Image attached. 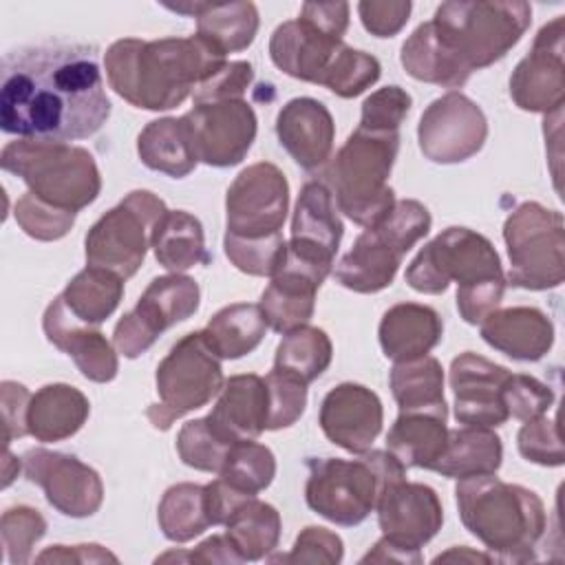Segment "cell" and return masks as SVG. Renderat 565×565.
<instances>
[{
    "mask_svg": "<svg viewBox=\"0 0 565 565\" xmlns=\"http://www.w3.org/2000/svg\"><path fill=\"white\" fill-rule=\"evenodd\" d=\"M532 7L523 0L441 2L430 26L450 57L470 75L499 62L527 31Z\"/></svg>",
    "mask_w": 565,
    "mask_h": 565,
    "instance_id": "7",
    "label": "cell"
},
{
    "mask_svg": "<svg viewBox=\"0 0 565 565\" xmlns=\"http://www.w3.org/2000/svg\"><path fill=\"white\" fill-rule=\"evenodd\" d=\"M380 75L382 64L375 55L342 44L335 57L331 60L320 86L329 88L333 95L342 99H351L371 88L380 79Z\"/></svg>",
    "mask_w": 565,
    "mask_h": 565,
    "instance_id": "44",
    "label": "cell"
},
{
    "mask_svg": "<svg viewBox=\"0 0 565 565\" xmlns=\"http://www.w3.org/2000/svg\"><path fill=\"white\" fill-rule=\"evenodd\" d=\"M399 62L404 71L417 82L444 88H461L470 79V73L463 71L441 46L430 26V20L422 22L402 44Z\"/></svg>",
    "mask_w": 565,
    "mask_h": 565,
    "instance_id": "38",
    "label": "cell"
},
{
    "mask_svg": "<svg viewBox=\"0 0 565 565\" xmlns=\"http://www.w3.org/2000/svg\"><path fill=\"white\" fill-rule=\"evenodd\" d=\"M199 300V282L185 274L152 278L137 305L117 320L113 329V347L128 360L139 358L166 329L196 313Z\"/></svg>",
    "mask_w": 565,
    "mask_h": 565,
    "instance_id": "13",
    "label": "cell"
},
{
    "mask_svg": "<svg viewBox=\"0 0 565 565\" xmlns=\"http://www.w3.org/2000/svg\"><path fill=\"white\" fill-rule=\"evenodd\" d=\"M404 254L388 243L377 230L366 227L338 260L333 269L335 282L355 294H377L386 289L402 265Z\"/></svg>",
    "mask_w": 565,
    "mask_h": 565,
    "instance_id": "29",
    "label": "cell"
},
{
    "mask_svg": "<svg viewBox=\"0 0 565 565\" xmlns=\"http://www.w3.org/2000/svg\"><path fill=\"white\" fill-rule=\"evenodd\" d=\"M503 241L510 258L508 285L545 291L565 280V225L561 212L525 201L508 214Z\"/></svg>",
    "mask_w": 565,
    "mask_h": 565,
    "instance_id": "9",
    "label": "cell"
},
{
    "mask_svg": "<svg viewBox=\"0 0 565 565\" xmlns=\"http://www.w3.org/2000/svg\"><path fill=\"white\" fill-rule=\"evenodd\" d=\"M157 521L163 536L172 543H188L212 527L207 503H205V486L199 483H174L170 486L157 508Z\"/></svg>",
    "mask_w": 565,
    "mask_h": 565,
    "instance_id": "42",
    "label": "cell"
},
{
    "mask_svg": "<svg viewBox=\"0 0 565 565\" xmlns=\"http://www.w3.org/2000/svg\"><path fill=\"white\" fill-rule=\"evenodd\" d=\"M0 166L20 177L31 194L60 210L79 212L102 192L95 157L82 146L15 139L2 148Z\"/></svg>",
    "mask_w": 565,
    "mask_h": 565,
    "instance_id": "8",
    "label": "cell"
},
{
    "mask_svg": "<svg viewBox=\"0 0 565 565\" xmlns=\"http://www.w3.org/2000/svg\"><path fill=\"white\" fill-rule=\"evenodd\" d=\"M150 247L161 267L170 274H183L196 265H207L212 256L205 249L201 221L185 210H168L152 230Z\"/></svg>",
    "mask_w": 565,
    "mask_h": 565,
    "instance_id": "34",
    "label": "cell"
},
{
    "mask_svg": "<svg viewBox=\"0 0 565 565\" xmlns=\"http://www.w3.org/2000/svg\"><path fill=\"white\" fill-rule=\"evenodd\" d=\"M399 150V132L355 128L327 163L324 183L338 210L353 223L375 227L395 205L388 177Z\"/></svg>",
    "mask_w": 565,
    "mask_h": 565,
    "instance_id": "5",
    "label": "cell"
},
{
    "mask_svg": "<svg viewBox=\"0 0 565 565\" xmlns=\"http://www.w3.org/2000/svg\"><path fill=\"white\" fill-rule=\"evenodd\" d=\"M344 225L333 192L322 179H311L300 188L291 216V238L285 249L324 271H333Z\"/></svg>",
    "mask_w": 565,
    "mask_h": 565,
    "instance_id": "21",
    "label": "cell"
},
{
    "mask_svg": "<svg viewBox=\"0 0 565 565\" xmlns=\"http://www.w3.org/2000/svg\"><path fill=\"white\" fill-rule=\"evenodd\" d=\"M62 298L77 320L99 327L119 307L124 298V278L108 269L86 265L68 280Z\"/></svg>",
    "mask_w": 565,
    "mask_h": 565,
    "instance_id": "40",
    "label": "cell"
},
{
    "mask_svg": "<svg viewBox=\"0 0 565 565\" xmlns=\"http://www.w3.org/2000/svg\"><path fill=\"white\" fill-rule=\"evenodd\" d=\"M42 329L46 340L55 349L66 353L86 380L106 384L117 377V349L106 340V335L97 327L77 320L68 311L62 294L55 296L44 309Z\"/></svg>",
    "mask_w": 565,
    "mask_h": 565,
    "instance_id": "23",
    "label": "cell"
},
{
    "mask_svg": "<svg viewBox=\"0 0 565 565\" xmlns=\"http://www.w3.org/2000/svg\"><path fill=\"white\" fill-rule=\"evenodd\" d=\"M375 512L382 536L411 552H419L444 523V508L437 492L406 477L384 486Z\"/></svg>",
    "mask_w": 565,
    "mask_h": 565,
    "instance_id": "20",
    "label": "cell"
},
{
    "mask_svg": "<svg viewBox=\"0 0 565 565\" xmlns=\"http://www.w3.org/2000/svg\"><path fill=\"white\" fill-rule=\"evenodd\" d=\"M565 15H556L534 35L530 53L516 64L510 77L512 102L527 113L550 115L565 102L563 64Z\"/></svg>",
    "mask_w": 565,
    "mask_h": 565,
    "instance_id": "18",
    "label": "cell"
},
{
    "mask_svg": "<svg viewBox=\"0 0 565 565\" xmlns=\"http://www.w3.org/2000/svg\"><path fill=\"white\" fill-rule=\"evenodd\" d=\"M503 461L501 437L486 426L448 428V439L441 457L430 468L448 479H470L497 475Z\"/></svg>",
    "mask_w": 565,
    "mask_h": 565,
    "instance_id": "32",
    "label": "cell"
},
{
    "mask_svg": "<svg viewBox=\"0 0 565 565\" xmlns=\"http://www.w3.org/2000/svg\"><path fill=\"white\" fill-rule=\"evenodd\" d=\"M289 212V183L269 161L247 166L225 194V234L265 238L280 234Z\"/></svg>",
    "mask_w": 565,
    "mask_h": 565,
    "instance_id": "14",
    "label": "cell"
},
{
    "mask_svg": "<svg viewBox=\"0 0 565 565\" xmlns=\"http://www.w3.org/2000/svg\"><path fill=\"white\" fill-rule=\"evenodd\" d=\"M227 57L199 35L121 38L104 53L108 86L135 108L170 110L214 75Z\"/></svg>",
    "mask_w": 565,
    "mask_h": 565,
    "instance_id": "2",
    "label": "cell"
},
{
    "mask_svg": "<svg viewBox=\"0 0 565 565\" xmlns=\"http://www.w3.org/2000/svg\"><path fill=\"white\" fill-rule=\"evenodd\" d=\"M274 477H276L274 452L265 444H258L254 439L236 441L230 448L218 470V479H223L230 488L247 497H256L258 492L269 488Z\"/></svg>",
    "mask_w": 565,
    "mask_h": 565,
    "instance_id": "43",
    "label": "cell"
},
{
    "mask_svg": "<svg viewBox=\"0 0 565 565\" xmlns=\"http://www.w3.org/2000/svg\"><path fill=\"white\" fill-rule=\"evenodd\" d=\"M46 534L44 516L29 505H13L4 510L0 519V536L4 556L11 565H24L31 561L35 543Z\"/></svg>",
    "mask_w": 565,
    "mask_h": 565,
    "instance_id": "46",
    "label": "cell"
},
{
    "mask_svg": "<svg viewBox=\"0 0 565 565\" xmlns=\"http://www.w3.org/2000/svg\"><path fill=\"white\" fill-rule=\"evenodd\" d=\"M479 333L488 347L519 362H539L554 344V324L536 307L494 309L481 320Z\"/></svg>",
    "mask_w": 565,
    "mask_h": 565,
    "instance_id": "26",
    "label": "cell"
},
{
    "mask_svg": "<svg viewBox=\"0 0 565 565\" xmlns=\"http://www.w3.org/2000/svg\"><path fill=\"white\" fill-rule=\"evenodd\" d=\"M455 499L463 527L499 561H534V550L547 530L545 505L534 490L481 475L459 479Z\"/></svg>",
    "mask_w": 565,
    "mask_h": 565,
    "instance_id": "4",
    "label": "cell"
},
{
    "mask_svg": "<svg viewBox=\"0 0 565 565\" xmlns=\"http://www.w3.org/2000/svg\"><path fill=\"white\" fill-rule=\"evenodd\" d=\"M349 29L347 2H305L296 20L278 24L269 38V57L285 75L322 84V77L344 44Z\"/></svg>",
    "mask_w": 565,
    "mask_h": 565,
    "instance_id": "11",
    "label": "cell"
},
{
    "mask_svg": "<svg viewBox=\"0 0 565 565\" xmlns=\"http://www.w3.org/2000/svg\"><path fill=\"white\" fill-rule=\"evenodd\" d=\"M267 329V320L258 305L234 302L218 309L201 333L221 360H238L263 342Z\"/></svg>",
    "mask_w": 565,
    "mask_h": 565,
    "instance_id": "36",
    "label": "cell"
},
{
    "mask_svg": "<svg viewBox=\"0 0 565 565\" xmlns=\"http://www.w3.org/2000/svg\"><path fill=\"white\" fill-rule=\"evenodd\" d=\"M307 468V505L342 527L360 525L375 512L384 486L406 477V466L388 450H366L358 459L311 457Z\"/></svg>",
    "mask_w": 565,
    "mask_h": 565,
    "instance_id": "6",
    "label": "cell"
},
{
    "mask_svg": "<svg viewBox=\"0 0 565 565\" xmlns=\"http://www.w3.org/2000/svg\"><path fill=\"white\" fill-rule=\"evenodd\" d=\"M444 335L441 316L419 302H397L388 307L377 327L384 355L393 362H408L428 355Z\"/></svg>",
    "mask_w": 565,
    "mask_h": 565,
    "instance_id": "27",
    "label": "cell"
},
{
    "mask_svg": "<svg viewBox=\"0 0 565 565\" xmlns=\"http://www.w3.org/2000/svg\"><path fill=\"white\" fill-rule=\"evenodd\" d=\"M280 514L271 503L245 499L225 521V536L245 561L267 558L280 541Z\"/></svg>",
    "mask_w": 565,
    "mask_h": 565,
    "instance_id": "39",
    "label": "cell"
},
{
    "mask_svg": "<svg viewBox=\"0 0 565 565\" xmlns=\"http://www.w3.org/2000/svg\"><path fill=\"white\" fill-rule=\"evenodd\" d=\"M172 558H179V561H194V563H243V558L238 556V552L234 550L232 541L225 536V534H214L210 539H205L203 543H199L192 552L188 554H174V552H168L163 556L157 558L159 561H172Z\"/></svg>",
    "mask_w": 565,
    "mask_h": 565,
    "instance_id": "58",
    "label": "cell"
},
{
    "mask_svg": "<svg viewBox=\"0 0 565 565\" xmlns=\"http://www.w3.org/2000/svg\"><path fill=\"white\" fill-rule=\"evenodd\" d=\"M13 216L26 236L49 243V241H60L71 232L77 212L60 210V207L38 199L35 194L24 192L15 201Z\"/></svg>",
    "mask_w": 565,
    "mask_h": 565,
    "instance_id": "47",
    "label": "cell"
},
{
    "mask_svg": "<svg viewBox=\"0 0 565 565\" xmlns=\"http://www.w3.org/2000/svg\"><path fill=\"white\" fill-rule=\"evenodd\" d=\"M446 419L448 415L430 411L399 413L386 435V450L406 468L430 470L446 448Z\"/></svg>",
    "mask_w": 565,
    "mask_h": 565,
    "instance_id": "33",
    "label": "cell"
},
{
    "mask_svg": "<svg viewBox=\"0 0 565 565\" xmlns=\"http://www.w3.org/2000/svg\"><path fill=\"white\" fill-rule=\"evenodd\" d=\"M344 556L342 539L320 525H307L294 541V547L289 554L280 556H267V561H280V563H327L335 565Z\"/></svg>",
    "mask_w": 565,
    "mask_h": 565,
    "instance_id": "54",
    "label": "cell"
},
{
    "mask_svg": "<svg viewBox=\"0 0 565 565\" xmlns=\"http://www.w3.org/2000/svg\"><path fill=\"white\" fill-rule=\"evenodd\" d=\"M388 384L399 413L430 411L448 415V404L444 397V369L437 358L422 355L408 362H395Z\"/></svg>",
    "mask_w": 565,
    "mask_h": 565,
    "instance_id": "37",
    "label": "cell"
},
{
    "mask_svg": "<svg viewBox=\"0 0 565 565\" xmlns=\"http://www.w3.org/2000/svg\"><path fill=\"white\" fill-rule=\"evenodd\" d=\"M38 563H117L119 558L97 543L84 545H51L35 556Z\"/></svg>",
    "mask_w": 565,
    "mask_h": 565,
    "instance_id": "59",
    "label": "cell"
},
{
    "mask_svg": "<svg viewBox=\"0 0 565 565\" xmlns=\"http://www.w3.org/2000/svg\"><path fill=\"white\" fill-rule=\"evenodd\" d=\"M29 388L20 382L4 380L0 384V404H2V419H4V446H9L13 439H20L29 435L26 428V413L31 402Z\"/></svg>",
    "mask_w": 565,
    "mask_h": 565,
    "instance_id": "57",
    "label": "cell"
},
{
    "mask_svg": "<svg viewBox=\"0 0 565 565\" xmlns=\"http://www.w3.org/2000/svg\"><path fill=\"white\" fill-rule=\"evenodd\" d=\"M166 212V203L150 190L128 192L88 230L86 265L108 269L124 280L132 278L143 265L152 230Z\"/></svg>",
    "mask_w": 565,
    "mask_h": 565,
    "instance_id": "12",
    "label": "cell"
},
{
    "mask_svg": "<svg viewBox=\"0 0 565 565\" xmlns=\"http://www.w3.org/2000/svg\"><path fill=\"white\" fill-rule=\"evenodd\" d=\"M234 444L225 441L205 417L190 419L181 426L177 435V452L179 459L201 472L218 475L230 448Z\"/></svg>",
    "mask_w": 565,
    "mask_h": 565,
    "instance_id": "45",
    "label": "cell"
},
{
    "mask_svg": "<svg viewBox=\"0 0 565 565\" xmlns=\"http://www.w3.org/2000/svg\"><path fill=\"white\" fill-rule=\"evenodd\" d=\"M360 563H422V552H411V550H404L395 543H391L388 539H380L373 550H369Z\"/></svg>",
    "mask_w": 565,
    "mask_h": 565,
    "instance_id": "60",
    "label": "cell"
},
{
    "mask_svg": "<svg viewBox=\"0 0 565 565\" xmlns=\"http://www.w3.org/2000/svg\"><path fill=\"white\" fill-rule=\"evenodd\" d=\"M488 137L483 110L463 93L448 90L433 99L419 117L417 141L433 163H461L475 157Z\"/></svg>",
    "mask_w": 565,
    "mask_h": 565,
    "instance_id": "15",
    "label": "cell"
},
{
    "mask_svg": "<svg viewBox=\"0 0 565 565\" xmlns=\"http://www.w3.org/2000/svg\"><path fill=\"white\" fill-rule=\"evenodd\" d=\"M413 4L408 0H362L358 2V15L362 26L375 38H393L397 35L408 18Z\"/></svg>",
    "mask_w": 565,
    "mask_h": 565,
    "instance_id": "56",
    "label": "cell"
},
{
    "mask_svg": "<svg viewBox=\"0 0 565 565\" xmlns=\"http://www.w3.org/2000/svg\"><path fill=\"white\" fill-rule=\"evenodd\" d=\"M318 422L331 444L351 455H362L371 450L382 433V399L362 384L342 382L322 397Z\"/></svg>",
    "mask_w": 565,
    "mask_h": 565,
    "instance_id": "22",
    "label": "cell"
},
{
    "mask_svg": "<svg viewBox=\"0 0 565 565\" xmlns=\"http://www.w3.org/2000/svg\"><path fill=\"white\" fill-rule=\"evenodd\" d=\"M88 415L90 402L79 388L64 382L44 384L31 395L26 428L42 444L64 441L86 424Z\"/></svg>",
    "mask_w": 565,
    "mask_h": 565,
    "instance_id": "31",
    "label": "cell"
},
{
    "mask_svg": "<svg viewBox=\"0 0 565 565\" xmlns=\"http://www.w3.org/2000/svg\"><path fill=\"white\" fill-rule=\"evenodd\" d=\"M510 369L472 351L459 353L450 362L448 382L455 395V419L463 426L497 428L510 419L505 406V384Z\"/></svg>",
    "mask_w": 565,
    "mask_h": 565,
    "instance_id": "19",
    "label": "cell"
},
{
    "mask_svg": "<svg viewBox=\"0 0 565 565\" xmlns=\"http://www.w3.org/2000/svg\"><path fill=\"white\" fill-rule=\"evenodd\" d=\"M413 97L397 84L377 88L362 102L360 128L382 130V132H399L402 121L411 113Z\"/></svg>",
    "mask_w": 565,
    "mask_h": 565,
    "instance_id": "50",
    "label": "cell"
},
{
    "mask_svg": "<svg viewBox=\"0 0 565 565\" xmlns=\"http://www.w3.org/2000/svg\"><path fill=\"white\" fill-rule=\"evenodd\" d=\"M108 117L110 99L95 46L49 42L2 55V132L68 143L93 137Z\"/></svg>",
    "mask_w": 565,
    "mask_h": 565,
    "instance_id": "1",
    "label": "cell"
},
{
    "mask_svg": "<svg viewBox=\"0 0 565 565\" xmlns=\"http://www.w3.org/2000/svg\"><path fill=\"white\" fill-rule=\"evenodd\" d=\"M137 154L146 168L172 179L188 177L199 163L183 117L150 121L137 137Z\"/></svg>",
    "mask_w": 565,
    "mask_h": 565,
    "instance_id": "35",
    "label": "cell"
},
{
    "mask_svg": "<svg viewBox=\"0 0 565 565\" xmlns=\"http://www.w3.org/2000/svg\"><path fill=\"white\" fill-rule=\"evenodd\" d=\"M433 225L430 212L424 203L415 199H399L395 201L393 210L386 214L382 223H377L373 230H377L388 243H393L404 256L419 243Z\"/></svg>",
    "mask_w": 565,
    "mask_h": 565,
    "instance_id": "49",
    "label": "cell"
},
{
    "mask_svg": "<svg viewBox=\"0 0 565 565\" xmlns=\"http://www.w3.org/2000/svg\"><path fill=\"white\" fill-rule=\"evenodd\" d=\"M331 358L333 344L329 335L318 327L302 324L282 333L271 369L309 386L329 369Z\"/></svg>",
    "mask_w": 565,
    "mask_h": 565,
    "instance_id": "41",
    "label": "cell"
},
{
    "mask_svg": "<svg viewBox=\"0 0 565 565\" xmlns=\"http://www.w3.org/2000/svg\"><path fill=\"white\" fill-rule=\"evenodd\" d=\"M276 137L302 170L316 172L331 161L335 124L322 102L294 97L278 110Z\"/></svg>",
    "mask_w": 565,
    "mask_h": 565,
    "instance_id": "24",
    "label": "cell"
},
{
    "mask_svg": "<svg viewBox=\"0 0 565 565\" xmlns=\"http://www.w3.org/2000/svg\"><path fill=\"white\" fill-rule=\"evenodd\" d=\"M516 448L523 459L539 466L565 463V450L558 435V424L556 419H547V413L530 422H523L516 435Z\"/></svg>",
    "mask_w": 565,
    "mask_h": 565,
    "instance_id": "52",
    "label": "cell"
},
{
    "mask_svg": "<svg viewBox=\"0 0 565 565\" xmlns=\"http://www.w3.org/2000/svg\"><path fill=\"white\" fill-rule=\"evenodd\" d=\"M252 79H254V66L249 62L227 60L214 75L203 79L192 90V102L212 104V102H225V99H243Z\"/></svg>",
    "mask_w": 565,
    "mask_h": 565,
    "instance_id": "55",
    "label": "cell"
},
{
    "mask_svg": "<svg viewBox=\"0 0 565 565\" xmlns=\"http://www.w3.org/2000/svg\"><path fill=\"white\" fill-rule=\"evenodd\" d=\"M269 393L265 377L256 373L230 375L216 397L214 408L205 415L210 426L230 444L256 439L267 430Z\"/></svg>",
    "mask_w": 565,
    "mask_h": 565,
    "instance_id": "25",
    "label": "cell"
},
{
    "mask_svg": "<svg viewBox=\"0 0 565 565\" xmlns=\"http://www.w3.org/2000/svg\"><path fill=\"white\" fill-rule=\"evenodd\" d=\"M20 472V461L11 455L9 446H4V461H2V488H7Z\"/></svg>",
    "mask_w": 565,
    "mask_h": 565,
    "instance_id": "62",
    "label": "cell"
},
{
    "mask_svg": "<svg viewBox=\"0 0 565 565\" xmlns=\"http://www.w3.org/2000/svg\"><path fill=\"white\" fill-rule=\"evenodd\" d=\"M181 117L196 159L212 168L238 166L247 157L258 130L256 113L245 99L194 104Z\"/></svg>",
    "mask_w": 565,
    "mask_h": 565,
    "instance_id": "16",
    "label": "cell"
},
{
    "mask_svg": "<svg viewBox=\"0 0 565 565\" xmlns=\"http://www.w3.org/2000/svg\"><path fill=\"white\" fill-rule=\"evenodd\" d=\"M223 249L230 263L249 276H271L282 258L285 238L282 234L265 236V238H238L225 234Z\"/></svg>",
    "mask_w": 565,
    "mask_h": 565,
    "instance_id": "48",
    "label": "cell"
},
{
    "mask_svg": "<svg viewBox=\"0 0 565 565\" xmlns=\"http://www.w3.org/2000/svg\"><path fill=\"white\" fill-rule=\"evenodd\" d=\"M404 280L428 296L444 294L457 282V311L468 324L499 309L505 291V274L494 245L468 227H446L426 243L408 263Z\"/></svg>",
    "mask_w": 565,
    "mask_h": 565,
    "instance_id": "3",
    "label": "cell"
},
{
    "mask_svg": "<svg viewBox=\"0 0 565 565\" xmlns=\"http://www.w3.org/2000/svg\"><path fill=\"white\" fill-rule=\"evenodd\" d=\"M320 285L322 282L311 274L278 263L276 271L269 276V285L258 300L267 327L276 333H287L296 327L309 324Z\"/></svg>",
    "mask_w": 565,
    "mask_h": 565,
    "instance_id": "30",
    "label": "cell"
},
{
    "mask_svg": "<svg viewBox=\"0 0 565 565\" xmlns=\"http://www.w3.org/2000/svg\"><path fill=\"white\" fill-rule=\"evenodd\" d=\"M24 477L40 486L44 499L64 516H93L104 501V483L95 468L79 461L75 455L29 448L22 455Z\"/></svg>",
    "mask_w": 565,
    "mask_h": 565,
    "instance_id": "17",
    "label": "cell"
},
{
    "mask_svg": "<svg viewBox=\"0 0 565 565\" xmlns=\"http://www.w3.org/2000/svg\"><path fill=\"white\" fill-rule=\"evenodd\" d=\"M265 384L269 393L267 430L294 426L302 417L307 406V384L274 369L265 375Z\"/></svg>",
    "mask_w": 565,
    "mask_h": 565,
    "instance_id": "51",
    "label": "cell"
},
{
    "mask_svg": "<svg viewBox=\"0 0 565 565\" xmlns=\"http://www.w3.org/2000/svg\"><path fill=\"white\" fill-rule=\"evenodd\" d=\"M166 9L196 18V35L218 53L245 51L258 33V9L254 2H177Z\"/></svg>",
    "mask_w": 565,
    "mask_h": 565,
    "instance_id": "28",
    "label": "cell"
},
{
    "mask_svg": "<svg viewBox=\"0 0 565 565\" xmlns=\"http://www.w3.org/2000/svg\"><path fill=\"white\" fill-rule=\"evenodd\" d=\"M223 382L221 358L201 331H190L159 362L154 373L159 402L148 406L146 417L157 430H168L174 419L210 404Z\"/></svg>",
    "mask_w": 565,
    "mask_h": 565,
    "instance_id": "10",
    "label": "cell"
},
{
    "mask_svg": "<svg viewBox=\"0 0 565 565\" xmlns=\"http://www.w3.org/2000/svg\"><path fill=\"white\" fill-rule=\"evenodd\" d=\"M554 404V391L541 380L525 373H510L505 384V406L510 417L519 422H530L545 415Z\"/></svg>",
    "mask_w": 565,
    "mask_h": 565,
    "instance_id": "53",
    "label": "cell"
},
{
    "mask_svg": "<svg viewBox=\"0 0 565 565\" xmlns=\"http://www.w3.org/2000/svg\"><path fill=\"white\" fill-rule=\"evenodd\" d=\"M450 558H455V561H483V563H490V561H492V556H488V554L472 552V550H468V547H452V550H448V552H444V554L435 556V558H433V563L450 561Z\"/></svg>",
    "mask_w": 565,
    "mask_h": 565,
    "instance_id": "61",
    "label": "cell"
}]
</instances>
